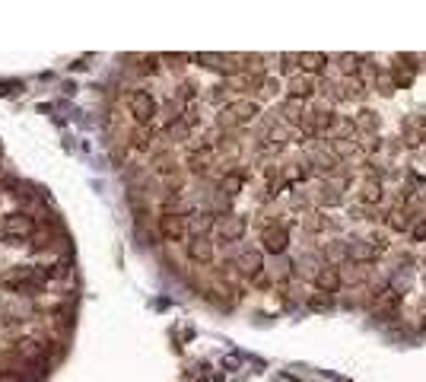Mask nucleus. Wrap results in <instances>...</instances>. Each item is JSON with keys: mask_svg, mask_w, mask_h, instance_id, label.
I'll list each match as a JSON object with an SVG mask.
<instances>
[{"mask_svg": "<svg viewBox=\"0 0 426 382\" xmlns=\"http://www.w3.org/2000/svg\"><path fill=\"white\" fill-rule=\"evenodd\" d=\"M185 226L195 236H207L210 230H213V214H191V220H185Z\"/></svg>", "mask_w": 426, "mask_h": 382, "instance_id": "nucleus-12", "label": "nucleus"}, {"mask_svg": "<svg viewBox=\"0 0 426 382\" xmlns=\"http://www.w3.org/2000/svg\"><path fill=\"white\" fill-rule=\"evenodd\" d=\"M252 284L258 287V290H270V274H264V271H258L252 278Z\"/></svg>", "mask_w": 426, "mask_h": 382, "instance_id": "nucleus-18", "label": "nucleus"}, {"mask_svg": "<svg viewBox=\"0 0 426 382\" xmlns=\"http://www.w3.org/2000/svg\"><path fill=\"white\" fill-rule=\"evenodd\" d=\"M411 236H413V242H423V239H426V217L420 220L417 226H413V230H411Z\"/></svg>", "mask_w": 426, "mask_h": 382, "instance_id": "nucleus-21", "label": "nucleus"}, {"mask_svg": "<svg viewBox=\"0 0 426 382\" xmlns=\"http://www.w3.org/2000/svg\"><path fill=\"white\" fill-rule=\"evenodd\" d=\"M245 236V217H236V214H229L226 220H220L217 223V239L220 242H236Z\"/></svg>", "mask_w": 426, "mask_h": 382, "instance_id": "nucleus-5", "label": "nucleus"}, {"mask_svg": "<svg viewBox=\"0 0 426 382\" xmlns=\"http://www.w3.org/2000/svg\"><path fill=\"white\" fill-rule=\"evenodd\" d=\"M261 242H264V252L280 255L286 248V242H290V236H286L284 226H268V230L261 232Z\"/></svg>", "mask_w": 426, "mask_h": 382, "instance_id": "nucleus-6", "label": "nucleus"}, {"mask_svg": "<svg viewBox=\"0 0 426 382\" xmlns=\"http://www.w3.org/2000/svg\"><path fill=\"white\" fill-rule=\"evenodd\" d=\"M341 284H344V274H341V268H322L318 274H315V287H318L322 293L341 290Z\"/></svg>", "mask_w": 426, "mask_h": 382, "instance_id": "nucleus-8", "label": "nucleus"}, {"mask_svg": "<svg viewBox=\"0 0 426 382\" xmlns=\"http://www.w3.org/2000/svg\"><path fill=\"white\" fill-rule=\"evenodd\" d=\"M290 96L293 99L315 96V80H309V77H290Z\"/></svg>", "mask_w": 426, "mask_h": 382, "instance_id": "nucleus-11", "label": "nucleus"}, {"mask_svg": "<svg viewBox=\"0 0 426 382\" xmlns=\"http://www.w3.org/2000/svg\"><path fill=\"white\" fill-rule=\"evenodd\" d=\"M159 236L169 242H179L188 236V226H185V217H179V214H163L159 217Z\"/></svg>", "mask_w": 426, "mask_h": 382, "instance_id": "nucleus-4", "label": "nucleus"}, {"mask_svg": "<svg viewBox=\"0 0 426 382\" xmlns=\"http://www.w3.org/2000/svg\"><path fill=\"white\" fill-rule=\"evenodd\" d=\"M0 382H23L16 373H0Z\"/></svg>", "mask_w": 426, "mask_h": 382, "instance_id": "nucleus-26", "label": "nucleus"}, {"mask_svg": "<svg viewBox=\"0 0 426 382\" xmlns=\"http://www.w3.org/2000/svg\"><path fill=\"white\" fill-rule=\"evenodd\" d=\"M236 264H239V268L245 271V274H252V278H254V274H258V271L264 268V258H261V252H254V248H248V252H242V255H239V262H236Z\"/></svg>", "mask_w": 426, "mask_h": 382, "instance_id": "nucleus-10", "label": "nucleus"}, {"mask_svg": "<svg viewBox=\"0 0 426 382\" xmlns=\"http://www.w3.org/2000/svg\"><path fill=\"white\" fill-rule=\"evenodd\" d=\"M359 198L366 204H379L382 201V182L379 179H366L359 185Z\"/></svg>", "mask_w": 426, "mask_h": 382, "instance_id": "nucleus-14", "label": "nucleus"}, {"mask_svg": "<svg viewBox=\"0 0 426 382\" xmlns=\"http://www.w3.org/2000/svg\"><path fill=\"white\" fill-rule=\"evenodd\" d=\"M0 232L7 236V239H29L32 232H35V223H32L29 214H7V220L0 223Z\"/></svg>", "mask_w": 426, "mask_h": 382, "instance_id": "nucleus-1", "label": "nucleus"}, {"mask_svg": "<svg viewBox=\"0 0 426 382\" xmlns=\"http://www.w3.org/2000/svg\"><path fill=\"white\" fill-rule=\"evenodd\" d=\"M42 284H45V278L35 274L32 268H19V271H13V274L3 278V287H10V290H38Z\"/></svg>", "mask_w": 426, "mask_h": 382, "instance_id": "nucleus-2", "label": "nucleus"}, {"mask_svg": "<svg viewBox=\"0 0 426 382\" xmlns=\"http://www.w3.org/2000/svg\"><path fill=\"white\" fill-rule=\"evenodd\" d=\"M188 258L197 264L213 262V242H210L207 236H195V239L188 242Z\"/></svg>", "mask_w": 426, "mask_h": 382, "instance_id": "nucleus-7", "label": "nucleus"}, {"mask_svg": "<svg viewBox=\"0 0 426 382\" xmlns=\"http://www.w3.org/2000/svg\"><path fill=\"white\" fill-rule=\"evenodd\" d=\"M280 61H284V70H286V74H290V70H296V54H284Z\"/></svg>", "mask_w": 426, "mask_h": 382, "instance_id": "nucleus-25", "label": "nucleus"}, {"mask_svg": "<svg viewBox=\"0 0 426 382\" xmlns=\"http://www.w3.org/2000/svg\"><path fill=\"white\" fill-rule=\"evenodd\" d=\"M131 112H134V118L140 121V125H147V121H153V115H156V99L147 90H137L134 96H131Z\"/></svg>", "mask_w": 426, "mask_h": 382, "instance_id": "nucleus-3", "label": "nucleus"}, {"mask_svg": "<svg viewBox=\"0 0 426 382\" xmlns=\"http://www.w3.org/2000/svg\"><path fill=\"white\" fill-rule=\"evenodd\" d=\"M258 115V105L254 102H232L226 109V118L223 121H239V125H248V121Z\"/></svg>", "mask_w": 426, "mask_h": 382, "instance_id": "nucleus-9", "label": "nucleus"}, {"mask_svg": "<svg viewBox=\"0 0 426 382\" xmlns=\"http://www.w3.org/2000/svg\"><path fill=\"white\" fill-rule=\"evenodd\" d=\"M296 64H300L302 70H309V74H322L328 58H325V54H296Z\"/></svg>", "mask_w": 426, "mask_h": 382, "instance_id": "nucleus-13", "label": "nucleus"}, {"mask_svg": "<svg viewBox=\"0 0 426 382\" xmlns=\"http://www.w3.org/2000/svg\"><path fill=\"white\" fill-rule=\"evenodd\" d=\"M32 239H35V246H48L51 232H48V230H38V232H32Z\"/></svg>", "mask_w": 426, "mask_h": 382, "instance_id": "nucleus-23", "label": "nucleus"}, {"mask_svg": "<svg viewBox=\"0 0 426 382\" xmlns=\"http://www.w3.org/2000/svg\"><path fill=\"white\" fill-rule=\"evenodd\" d=\"M341 70H344V74H357L359 70L357 58H353V54H344V58H341Z\"/></svg>", "mask_w": 426, "mask_h": 382, "instance_id": "nucleus-17", "label": "nucleus"}, {"mask_svg": "<svg viewBox=\"0 0 426 382\" xmlns=\"http://www.w3.org/2000/svg\"><path fill=\"white\" fill-rule=\"evenodd\" d=\"M350 255L357 262H369V258H375V248L369 246V242H357V246L350 248Z\"/></svg>", "mask_w": 426, "mask_h": 382, "instance_id": "nucleus-16", "label": "nucleus"}, {"mask_svg": "<svg viewBox=\"0 0 426 382\" xmlns=\"http://www.w3.org/2000/svg\"><path fill=\"white\" fill-rule=\"evenodd\" d=\"M388 226H391V230H407V214H391Z\"/></svg>", "mask_w": 426, "mask_h": 382, "instance_id": "nucleus-19", "label": "nucleus"}, {"mask_svg": "<svg viewBox=\"0 0 426 382\" xmlns=\"http://www.w3.org/2000/svg\"><path fill=\"white\" fill-rule=\"evenodd\" d=\"M220 191H223L226 198L239 195V191H242V175H239V173H229V175H223V182H220Z\"/></svg>", "mask_w": 426, "mask_h": 382, "instance_id": "nucleus-15", "label": "nucleus"}, {"mask_svg": "<svg viewBox=\"0 0 426 382\" xmlns=\"http://www.w3.org/2000/svg\"><path fill=\"white\" fill-rule=\"evenodd\" d=\"M328 255H331V258H341V262H344V258H347V248L344 246H328Z\"/></svg>", "mask_w": 426, "mask_h": 382, "instance_id": "nucleus-24", "label": "nucleus"}, {"mask_svg": "<svg viewBox=\"0 0 426 382\" xmlns=\"http://www.w3.org/2000/svg\"><path fill=\"white\" fill-rule=\"evenodd\" d=\"M309 306H312V309H328L331 300H328V296H309Z\"/></svg>", "mask_w": 426, "mask_h": 382, "instance_id": "nucleus-22", "label": "nucleus"}, {"mask_svg": "<svg viewBox=\"0 0 426 382\" xmlns=\"http://www.w3.org/2000/svg\"><path fill=\"white\" fill-rule=\"evenodd\" d=\"M353 150H357V143H350V141H334V153H344V157H350Z\"/></svg>", "mask_w": 426, "mask_h": 382, "instance_id": "nucleus-20", "label": "nucleus"}]
</instances>
